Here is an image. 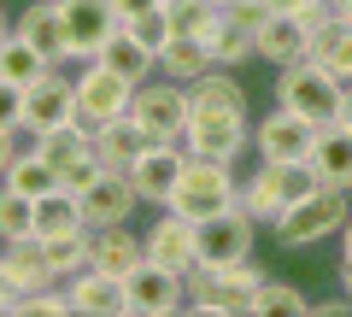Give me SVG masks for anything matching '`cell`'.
I'll list each match as a JSON object with an SVG mask.
<instances>
[{
    "instance_id": "1",
    "label": "cell",
    "mask_w": 352,
    "mask_h": 317,
    "mask_svg": "<svg viewBox=\"0 0 352 317\" xmlns=\"http://www.w3.org/2000/svg\"><path fill=\"white\" fill-rule=\"evenodd\" d=\"M264 276L270 270L258 265V259H235V265L212 270V265H194L188 276V311H252V300H258Z\"/></svg>"
},
{
    "instance_id": "2",
    "label": "cell",
    "mask_w": 352,
    "mask_h": 317,
    "mask_svg": "<svg viewBox=\"0 0 352 317\" xmlns=\"http://www.w3.org/2000/svg\"><path fill=\"white\" fill-rule=\"evenodd\" d=\"M346 217H352L346 188H311L305 200H294L288 212L270 223V235H276V247L300 253V247H317V241H329V235H340Z\"/></svg>"
},
{
    "instance_id": "3",
    "label": "cell",
    "mask_w": 352,
    "mask_h": 317,
    "mask_svg": "<svg viewBox=\"0 0 352 317\" xmlns=\"http://www.w3.org/2000/svg\"><path fill=\"white\" fill-rule=\"evenodd\" d=\"M340 94H346V83H340L335 71H323L317 59H294V65L276 71V106L311 118L317 129H329L340 118Z\"/></svg>"
},
{
    "instance_id": "4",
    "label": "cell",
    "mask_w": 352,
    "mask_h": 317,
    "mask_svg": "<svg viewBox=\"0 0 352 317\" xmlns=\"http://www.w3.org/2000/svg\"><path fill=\"white\" fill-rule=\"evenodd\" d=\"M235 200H241L235 165H223V159H188V171H182V182H176V194H170L164 212L188 217V223H206V217L229 212Z\"/></svg>"
},
{
    "instance_id": "5",
    "label": "cell",
    "mask_w": 352,
    "mask_h": 317,
    "mask_svg": "<svg viewBox=\"0 0 352 317\" xmlns=\"http://www.w3.org/2000/svg\"><path fill=\"white\" fill-rule=\"evenodd\" d=\"M129 118H135L153 141H182V129H188V118H194L188 83H176V76H147V83L135 89V100H129Z\"/></svg>"
},
{
    "instance_id": "6",
    "label": "cell",
    "mask_w": 352,
    "mask_h": 317,
    "mask_svg": "<svg viewBox=\"0 0 352 317\" xmlns=\"http://www.w3.org/2000/svg\"><path fill=\"white\" fill-rule=\"evenodd\" d=\"M182 147L188 159H223L235 165L241 147H252V124H247V106H223V112H194L188 129H182Z\"/></svg>"
},
{
    "instance_id": "7",
    "label": "cell",
    "mask_w": 352,
    "mask_h": 317,
    "mask_svg": "<svg viewBox=\"0 0 352 317\" xmlns=\"http://www.w3.org/2000/svg\"><path fill=\"white\" fill-rule=\"evenodd\" d=\"M311 147H317V124L288 106H276L270 118L252 124V153L264 165H311Z\"/></svg>"
},
{
    "instance_id": "8",
    "label": "cell",
    "mask_w": 352,
    "mask_h": 317,
    "mask_svg": "<svg viewBox=\"0 0 352 317\" xmlns=\"http://www.w3.org/2000/svg\"><path fill=\"white\" fill-rule=\"evenodd\" d=\"M129 100H135V83H124L118 71H106L100 59H88L82 71H76V124L82 129H100V124H112V118H124Z\"/></svg>"
},
{
    "instance_id": "9",
    "label": "cell",
    "mask_w": 352,
    "mask_h": 317,
    "mask_svg": "<svg viewBox=\"0 0 352 317\" xmlns=\"http://www.w3.org/2000/svg\"><path fill=\"white\" fill-rule=\"evenodd\" d=\"M252 241H258V223H252L241 206H229V212H217V217H206V223H194L200 265H212V270L235 265V259H252Z\"/></svg>"
},
{
    "instance_id": "10",
    "label": "cell",
    "mask_w": 352,
    "mask_h": 317,
    "mask_svg": "<svg viewBox=\"0 0 352 317\" xmlns=\"http://www.w3.org/2000/svg\"><path fill=\"white\" fill-rule=\"evenodd\" d=\"M182 171H188V147H182V141H147V153L129 165L141 206H159L164 212L170 194H176V182H182Z\"/></svg>"
},
{
    "instance_id": "11",
    "label": "cell",
    "mask_w": 352,
    "mask_h": 317,
    "mask_svg": "<svg viewBox=\"0 0 352 317\" xmlns=\"http://www.w3.org/2000/svg\"><path fill=\"white\" fill-rule=\"evenodd\" d=\"M59 124H76V76L47 71L41 83L24 89V135L36 141V135H47Z\"/></svg>"
},
{
    "instance_id": "12",
    "label": "cell",
    "mask_w": 352,
    "mask_h": 317,
    "mask_svg": "<svg viewBox=\"0 0 352 317\" xmlns=\"http://www.w3.org/2000/svg\"><path fill=\"white\" fill-rule=\"evenodd\" d=\"M124 282H129V317H170V311L188 305V282L176 270L153 265V259H141Z\"/></svg>"
},
{
    "instance_id": "13",
    "label": "cell",
    "mask_w": 352,
    "mask_h": 317,
    "mask_svg": "<svg viewBox=\"0 0 352 317\" xmlns=\"http://www.w3.org/2000/svg\"><path fill=\"white\" fill-rule=\"evenodd\" d=\"M59 6H65V41H71V59L76 65H88L118 30H124L112 0H59Z\"/></svg>"
},
{
    "instance_id": "14",
    "label": "cell",
    "mask_w": 352,
    "mask_h": 317,
    "mask_svg": "<svg viewBox=\"0 0 352 317\" xmlns=\"http://www.w3.org/2000/svg\"><path fill=\"white\" fill-rule=\"evenodd\" d=\"M0 276L12 294H36V288H53L65 282L47 259V241L41 235H18V241H0Z\"/></svg>"
},
{
    "instance_id": "15",
    "label": "cell",
    "mask_w": 352,
    "mask_h": 317,
    "mask_svg": "<svg viewBox=\"0 0 352 317\" xmlns=\"http://www.w3.org/2000/svg\"><path fill=\"white\" fill-rule=\"evenodd\" d=\"M141 206V194H135V177L129 171H118V165H106L100 177L82 188V217H88V229H106V223H129V212Z\"/></svg>"
},
{
    "instance_id": "16",
    "label": "cell",
    "mask_w": 352,
    "mask_h": 317,
    "mask_svg": "<svg viewBox=\"0 0 352 317\" xmlns=\"http://www.w3.org/2000/svg\"><path fill=\"white\" fill-rule=\"evenodd\" d=\"M147 259L164 270H176V276H188L194 265H200V247H194V223L176 212H159V223L147 229Z\"/></svg>"
},
{
    "instance_id": "17",
    "label": "cell",
    "mask_w": 352,
    "mask_h": 317,
    "mask_svg": "<svg viewBox=\"0 0 352 317\" xmlns=\"http://www.w3.org/2000/svg\"><path fill=\"white\" fill-rule=\"evenodd\" d=\"M258 59L282 65L311 59V18H288V12H264L258 18Z\"/></svg>"
},
{
    "instance_id": "18",
    "label": "cell",
    "mask_w": 352,
    "mask_h": 317,
    "mask_svg": "<svg viewBox=\"0 0 352 317\" xmlns=\"http://www.w3.org/2000/svg\"><path fill=\"white\" fill-rule=\"evenodd\" d=\"M147 259V235H135L129 223H106V229H88V265L94 270H112V276H129V270Z\"/></svg>"
},
{
    "instance_id": "19",
    "label": "cell",
    "mask_w": 352,
    "mask_h": 317,
    "mask_svg": "<svg viewBox=\"0 0 352 317\" xmlns=\"http://www.w3.org/2000/svg\"><path fill=\"white\" fill-rule=\"evenodd\" d=\"M65 288H71V305L76 311H106V317H129V282L112 276V270H76V276H65Z\"/></svg>"
},
{
    "instance_id": "20",
    "label": "cell",
    "mask_w": 352,
    "mask_h": 317,
    "mask_svg": "<svg viewBox=\"0 0 352 317\" xmlns=\"http://www.w3.org/2000/svg\"><path fill=\"white\" fill-rule=\"evenodd\" d=\"M235 206H241L258 229H270L282 212H288V182H282V165H264V159H258V171L241 177V200H235Z\"/></svg>"
},
{
    "instance_id": "21",
    "label": "cell",
    "mask_w": 352,
    "mask_h": 317,
    "mask_svg": "<svg viewBox=\"0 0 352 317\" xmlns=\"http://www.w3.org/2000/svg\"><path fill=\"white\" fill-rule=\"evenodd\" d=\"M18 36L36 41L53 65L71 59V41H65V6H59V0H30L24 12H18Z\"/></svg>"
},
{
    "instance_id": "22",
    "label": "cell",
    "mask_w": 352,
    "mask_h": 317,
    "mask_svg": "<svg viewBox=\"0 0 352 317\" xmlns=\"http://www.w3.org/2000/svg\"><path fill=\"white\" fill-rule=\"evenodd\" d=\"M311 59L323 71H335L340 83H352V18H340V12L317 18L311 24Z\"/></svg>"
},
{
    "instance_id": "23",
    "label": "cell",
    "mask_w": 352,
    "mask_h": 317,
    "mask_svg": "<svg viewBox=\"0 0 352 317\" xmlns=\"http://www.w3.org/2000/svg\"><path fill=\"white\" fill-rule=\"evenodd\" d=\"M311 171H317V182H323V188H346V194H352V129H340V124L317 129Z\"/></svg>"
},
{
    "instance_id": "24",
    "label": "cell",
    "mask_w": 352,
    "mask_h": 317,
    "mask_svg": "<svg viewBox=\"0 0 352 317\" xmlns=\"http://www.w3.org/2000/svg\"><path fill=\"white\" fill-rule=\"evenodd\" d=\"M147 141H153V135H147V129H141L129 112L94 129V153H100V165H118V171H129V165H135L141 153H147Z\"/></svg>"
},
{
    "instance_id": "25",
    "label": "cell",
    "mask_w": 352,
    "mask_h": 317,
    "mask_svg": "<svg viewBox=\"0 0 352 317\" xmlns=\"http://www.w3.org/2000/svg\"><path fill=\"white\" fill-rule=\"evenodd\" d=\"M94 59H100L106 71H118L124 83H135V89L147 83V76H159V53H147V47L135 41V36H129V30H118V36L106 41V47L94 53Z\"/></svg>"
},
{
    "instance_id": "26",
    "label": "cell",
    "mask_w": 352,
    "mask_h": 317,
    "mask_svg": "<svg viewBox=\"0 0 352 317\" xmlns=\"http://www.w3.org/2000/svg\"><path fill=\"white\" fill-rule=\"evenodd\" d=\"M188 106H194V112H223V106H247V89L235 83V71H229V65H206V71L188 83Z\"/></svg>"
},
{
    "instance_id": "27",
    "label": "cell",
    "mask_w": 352,
    "mask_h": 317,
    "mask_svg": "<svg viewBox=\"0 0 352 317\" xmlns=\"http://www.w3.org/2000/svg\"><path fill=\"white\" fill-rule=\"evenodd\" d=\"M47 71H59V65H53L47 53L36 47V41H24L18 30H12L6 41H0V76H6V83H18V89H30V83H41Z\"/></svg>"
},
{
    "instance_id": "28",
    "label": "cell",
    "mask_w": 352,
    "mask_h": 317,
    "mask_svg": "<svg viewBox=\"0 0 352 317\" xmlns=\"http://www.w3.org/2000/svg\"><path fill=\"white\" fill-rule=\"evenodd\" d=\"M71 229H88V217H82V194L76 188H47L36 200V235H71Z\"/></svg>"
},
{
    "instance_id": "29",
    "label": "cell",
    "mask_w": 352,
    "mask_h": 317,
    "mask_svg": "<svg viewBox=\"0 0 352 317\" xmlns=\"http://www.w3.org/2000/svg\"><path fill=\"white\" fill-rule=\"evenodd\" d=\"M6 188H18V194H30V200H41L47 188H59V165H53L41 147H18V159L6 165Z\"/></svg>"
},
{
    "instance_id": "30",
    "label": "cell",
    "mask_w": 352,
    "mask_h": 317,
    "mask_svg": "<svg viewBox=\"0 0 352 317\" xmlns=\"http://www.w3.org/2000/svg\"><path fill=\"white\" fill-rule=\"evenodd\" d=\"M206 65H212V47L200 36H170L159 53V76H176V83H194Z\"/></svg>"
},
{
    "instance_id": "31",
    "label": "cell",
    "mask_w": 352,
    "mask_h": 317,
    "mask_svg": "<svg viewBox=\"0 0 352 317\" xmlns=\"http://www.w3.org/2000/svg\"><path fill=\"white\" fill-rule=\"evenodd\" d=\"M30 147H41L53 165L65 171V165H76L82 153H94V129H82V124H59V129H47V135H36Z\"/></svg>"
},
{
    "instance_id": "32",
    "label": "cell",
    "mask_w": 352,
    "mask_h": 317,
    "mask_svg": "<svg viewBox=\"0 0 352 317\" xmlns=\"http://www.w3.org/2000/svg\"><path fill=\"white\" fill-rule=\"evenodd\" d=\"M18 235H36V200L0 182V241H18Z\"/></svg>"
},
{
    "instance_id": "33",
    "label": "cell",
    "mask_w": 352,
    "mask_h": 317,
    "mask_svg": "<svg viewBox=\"0 0 352 317\" xmlns=\"http://www.w3.org/2000/svg\"><path fill=\"white\" fill-rule=\"evenodd\" d=\"M164 12H170L176 36H200V41H206V30L217 24L223 6H212V0H164Z\"/></svg>"
},
{
    "instance_id": "34",
    "label": "cell",
    "mask_w": 352,
    "mask_h": 317,
    "mask_svg": "<svg viewBox=\"0 0 352 317\" xmlns=\"http://www.w3.org/2000/svg\"><path fill=\"white\" fill-rule=\"evenodd\" d=\"M47 241V259L59 276H76V270H88V229H71V235H41Z\"/></svg>"
},
{
    "instance_id": "35",
    "label": "cell",
    "mask_w": 352,
    "mask_h": 317,
    "mask_svg": "<svg viewBox=\"0 0 352 317\" xmlns=\"http://www.w3.org/2000/svg\"><path fill=\"white\" fill-rule=\"evenodd\" d=\"M252 311H276V317H300V311H311V300H305L294 282H276V276H264V288H258V300H252Z\"/></svg>"
},
{
    "instance_id": "36",
    "label": "cell",
    "mask_w": 352,
    "mask_h": 317,
    "mask_svg": "<svg viewBox=\"0 0 352 317\" xmlns=\"http://www.w3.org/2000/svg\"><path fill=\"white\" fill-rule=\"evenodd\" d=\"M129 36H135L141 41V47H147V53H164V41H170L176 36V24H170V12H164V0H159V6H153V12H141V18H129Z\"/></svg>"
},
{
    "instance_id": "37",
    "label": "cell",
    "mask_w": 352,
    "mask_h": 317,
    "mask_svg": "<svg viewBox=\"0 0 352 317\" xmlns=\"http://www.w3.org/2000/svg\"><path fill=\"white\" fill-rule=\"evenodd\" d=\"M0 129H24V89L0 76Z\"/></svg>"
},
{
    "instance_id": "38",
    "label": "cell",
    "mask_w": 352,
    "mask_h": 317,
    "mask_svg": "<svg viewBox=\"0 0 352 317\" xmlns=\"http://www.w3.org/2000/svg\"><path fill=\"white\" fill-rule=\"evenodd\" d=\"M100 171H106V165H100V153H82L76 165H65V171H59V182H65V188H76V194H82L88 182L100 177Z\"/></svg>"
},
{
    "instance_id": "39",
    "label": "cell",
    "mask_w": 352,
    "mask_h": 317,
    "mask_svg": "<svg viewBox=\"0 0 352 317\" xmlns=\"http://www.w3.org/2000/svg\"><path fill=\"white\" fill-rule=\"evenodd\" d=\"M264 6H270V12H288V18H311V24L329 12V6H317V0H264Z\"/></svg>"
},
{
    "instance_id": "40",
    "label": "cell",
    "mask_w": 352,
    "mask_h": 317,
    "mask_svg": "<svg viewBox=\"0 0 352 317\" xmlns=\"http://www.w3.org/2000/svg\"><path fill=\"white\" fill-rule=\"evenodd\" d=\"M18 135H24V129H0V177H6V165L18 159Z\"/></svg>"
},
{
    "instance_id": "41",
    "label": "cell",
    "mask_w": 352,
    "mask_h": 317,
    "mask_svg": "<svg viewBox=\"0 0 352 317\" xmlns=\"http://www.w3.org/2000/svg\"><path fill=\"white\" fill-rule=\"evenodd\" d=\"M112 6H118V24H129V18L153 12V6H159V0H112Z\"/></svg>"
},
{
    "instance_id": "42",
    "label": "cell",
    "mask_w": 352,
    "mask_h": 317,
    "mask_svg": "<svg viewBox=\"0 0 352 317\" xmlns=\"http://www.w3.org/2000/svg\"><path fill=\"white\" fill-rule=\"evenodd\" d=\"M311 311L317 317H340V311H352V300H346V294H340V300H311Z\"/></svg>"
},
{
    "instance_id": "43",
    "label": "cell",
    "mask_w": 352,
    "mask_h": 317,
    "mask_svg": "<svg viewBox=\"0 0 352 317\" xmlns=\"http://www.w3.org/2000/svg\"><path fill=\"white\" fill-rule=\"evenodd\" d=\"M335 282H340V294L352 300V259H340V270H335Z\"/></svg>"
},
{
    "instance_id": "44",
    "label": "cell",
    "mask_w": 352,
    "mask_h": 317,
    "mask_svg": "<svg viewBox=\"0 0 352 317\" xmlns=\"http://www.w3.org/2000/svg\"><path fill=\"white\" fill-rule=\"evenodd\" d=\"M340 129H352V83H346V94H340V118H335Z\"/></svg>"
},
{
    "instance_id": "45",
    "label": "cell",
    "mask_w": 352,
    "mask_h": 317,
    "mask_svg": "<svg viewBox=\"0 0 352 317\" xmlns=\"http://www.w3.org/2000/svg\"><path fill=\"white\" fill-rule=\"evenodd\" d=\"M12 30H18V18H12V12H6V6H0V41L12 36Z\"/></svg>"
},
{
    "instance_id": "46",
    "label": "cell",
    "mask_w": 352,
    "mask_h": 317,
    "mask_svg": "<svg viewBox=\"0 0 352 317\" xmlns=\"http://www.w3.org/2000/svg\"><path fill=\"white\" fill-rule=\"evenodd\" d=\"M340 259H352V217H346V229H340Z\"/></svg>"
},
{
    "instance_id": "47",
    "label": "cell",
    "mask_w": 352,
    "mask_h": 317,
    "mask_svg": "<svg viewBox=\"0 0 352 317\" xmlns=\"http://www.w3.org/2000/svg\"><path fill=\"white\" fill-rule=\"evenodd\" d=\"M329 12H340V18H352V0H329Z\"/></svg>"
},
{
    "instance_id": "48",
    "label": "cell",
    "mask_w": 352,
    "mask_h": 317,
    "mask_svg": "<svg viewBox=\"0 0 352 317\" xmlns=\"http://www.w3.org/2000/svg\"><path fill=\"white\" fill-rule=\"evenodd\" d=\"M317 6H329V0H317Z\"/></svg>"
},
{
    "instance_id": "49",
    "label": "cell",
    "mask_w": 352,
    "mask_h": 317,
    "mask_svg": "<svg viewBox=\"0 0 352 317\" xmlns=\"http://www.w3.org/2000/svg\"><path fill=\"white\" fill-rule=\"evenodd\" d=\"M0 288H6V276H0Z\"/></svg>"
}]
</instances>
